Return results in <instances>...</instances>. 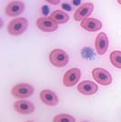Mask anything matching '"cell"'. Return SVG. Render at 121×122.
<instances>
[{
    "label": "cell",
    "instance_id": "obj_1",
    "mask_svg": "<svg viewBox=\"0 0 121 122\" xmlns=\"http://www.w3.org/2000/svg\"><path fill=\"white\" fill-rule=\"evenodd\" d=\"M27 28V20L23 17L15 18L7 25V31L10 35L18 36L23 34Z\"/></svg>",
    "mask_w": 121,
    "mask_h": 122
},
{
    "label": "cell",
    "instance_id": "obj_2",
    "mask_svg": "<svg viewBox=\"0 0 121 122\" xmlns=\"http://www.w3.org/2000/svg\"><path fill=\"white\" fill-rule=\"evenodd\" d=\"M49 61L55 66L62 67L67 65L68 55L66 51L62 50V49H54L49 54Z\"/></svg>",
    "mask_w": 121,
    "mask_h": 122
},
{
    "label": "cell",
    "instance_id": "obj_3",
    "mask_svg": "<svg viewBox=\"0 0 121 122\" xmlns=\"http://www.w3.org/2000/svg\"><path fill=\"white\" fill-rule=\"evenodd\" d=\"M92 76L97 83H99L102 86H107L112 82V76L109 74V72L101 67H96L93 69Z\"/></svg>",
    "mask_w": 121,
    "mask_h": 122
},
{
    "label": "cell",
    "instance_id": "obj_4",
    "mask_svg": "<svg viewBox=\"0 0 121 122\" xmlns=\"http://www.w3.org/2000/svg\"><path fill=\"white\" fill-rule=\"evenodd\" d=\"M33 92H34L33 86L28 84H24V83L15 85L11 90V93L14 97H19V98L30 97L33 94Z\"/></svg>",
    "mask_w": 121,
    "mask_h": 122
},
{
    "label": "cell",
    "instance_id": "obj_5",
    "mask_svg": "<svg viewBox=\"0 0 121 122\" xmlns=\"http://www.w3.org/2000/svg\"><path fill=\"white\" fill-rule=\"evenodd\" d=\"M81 71L79 68H71L65 73L63 77V83L66 86H73L79 81Z\"/></svg>",
    "mask_w": 121,
    "mask_h": 122
},
{
    "label": "cell",
    "instance_id": "obj_6",
    "mask_svg": "<svg viewBox=\"0 0 121 122\" xmlns=\"http://www.w3.org/2000/svg\"><path fill=\"white\" fill-rule=\"evenodd\" d=\"M36 25L39 29L44 32H53L56 30L58 27V24L48 16L39 17L36 21Z\"/></svg>",
    "mask_w": 121,
    "mask_h": 122
},
{
    "label": "cell",
    "instance_id": "obj_7",
    "mask_svg": "<svg viewBox=\"0 0 121 122\" xmlns=\"http://www.w3.org/2000/svg\"><path fill=\"white\" fill-rule=\"evenodd\" d=\"M94 8V5L92 3H85L81 5L80 7H78L76 11L75 12L74 17L76 21H82L84 19L87 18L91 15L92 11Z\"/></svg>",
    "mask_w": 121,
    "mask_h": 122
},
{
    "label": "cell",
    "instance_id": "obj_8",
    "mask_svg": "<svg viewBox=\"0 0 121 122\" xmlns=\"http://www.w3.org/2000/svg\"><path fill=\"white\" fill-rule=\"evenodd\" d=\"M14 109L19 114H31L35 110V106L28 100H18L14 104Z\"/></svg>",
    "mask_w": 121,
    "mask_h": 122
},
{
    "label": "cell",
    "instance_id": "obj_9",
    "mask_svg": "<svg viewBox=\"0 0 121 122\" xmlns=\"http://www.w3.org/2000/svg\"><path fill=\"white\" fill-rule=\"evenodd\" d=\"M95 46H96V50L97 54L99 55H104L106 53V51L108 48V38L107 36L104 32L99 33L96 38L95 41Z\"/></svg>",
    "mask_w": 121,
    "mask_h": 122
},
{
    "label": "cell",
    "instance_id": "obj_10",
    "mask_svg": "<svg viewBox=\"0 0 121 122\" xmlns=\"http://www.w3.org/2000/svg\"><path fill=\"white\" fill-rule=\"evenodd\" d=\"M97 89H98V86L96 83L89 81V80H85V81L80 82L77 86V90L80 92L81 94L86 95V96L95 94L97 91Z\"/></svg>",
    "mask_w": 121,
    "mask_h": 122
},
{
    "label": "cell",
    "instance_id": "obj_11",
    "mask_svg": "<svg viewBox=\"0 0 121 122\" xmlns=\"http://www.w3.org/2000/svg\"><path fill=\"white\" fill-rule=\"evenodd\" d=\"M25 5L22 1H13L10 2L5 7V14L10 16H15L24 12Z\"/></svg>",
    "mask_w": 121,
    "mask_h": 122
},
{
    "label": "cell",
    "instance_id": "obj_12",
    "mask_svg": "<svg viewBox=\"0 0 121 122\" xmlns=\"http://www.w3.org/2000/svg\"><path fill=\"white\" fill-rule=\"evenodd\" d=\"M40 99L43 103H45L47 106L54 107L58 103V97L55 95V92L50 89H45L40 93Z\"/></svg>",
    "mask_w": 121,
    "mask_h": 122
},
{
    "label": "cell",
    "instance_id": "obj_13",
    "mask_svg": "<svg viewBox=\"0 0 121 122\" xmlns=\"http://www.w3.org/2000/svg\"><path fill=\"white\" fill-rule=\"evenodd\" d=\"M81 26L87 31L90 32H96L98 31L102 27V23L96 18H86L81 21Z\"/></svg>",
    "mask_w": 121,
    "mask_h": 122
},
{
    "label": "cell",
    "instance_id": "obj_14",
    "mask_svg": "<svg viewBox=\"0 0 121 122\" xmlns=\"http://www.w3.org/2000/svg\"><path fill=\"white\" fill-rule=\"evenodd\" d=\"M51 18L53 20H55L57 24H64L68 21L69 19V15L66 14L65 12H63L62 10H55L51 13Z\"/></svg>",
    "mask_w": 121,
    "mask_h": 122
},
{
    "label": "cell",
    "instance_id": "obj_15",
    "mask_svg": "<svg viewBox=\"0 0 121 122\" xmlns=\"http://www.w3.org/2000/svg\"><path fill=\"white\" fill-rule=\"evenodd\" d=\"M112 65L117 68H121V51H113L110 54Z\"/></svg>",
    "mask_w": 121,
    "mask_h": 122
},
{
    "label": "cell",
    "instance_id": "obj_16",
    "mask_svg": "<svg viewBox=\"0 0 121 122\" xmlns=\"http://www.w3.org/2000/svg\"><path fill=\"white\" fill-rule=\"evenodd\" d=\"M53 122H76V119L68 114H59L54 117Z\"/></svg>",
    "mask_w": 121,
    "mask_h": 122
},
{
    "label": "cell",
    "instance_id": "obj_17",
    "mask_svg": "<svg viewBox=\"0 0 121 122\" xmlns=\"http://www.w3.org/2000/svg\"><path fill=\"white\" fill-rule=\"evenodd\" d=\"M45 1L52 4V5H58L59 2H60V0H45Z\"/></svg>",
    "mask_w": 121,
    "mask_h": 122
},
{
    "label": "cell",
    "instance_id": "obj_18",
    "mask_svg": "<svg viewBox=\"0 0 121 122\" xmlns=\"http://www.w3.org/2000/svg\"><path fill=\"white\" fill-rule=\"evenodd\" d=\"M117 2H118V3H119V4L121 5V0H117Z\"/></svg>",
    "mask_w": 121,
    "mask_h": 122
},
{
    "label": "cell",
    "instance_id": "obj_19",
    "mask_svg": "<svg viewBox=\"0 0 121 122\" xmlns=\"http://www.w3.org/2000/svg\"><path fill=\"white\" fill-rule=\"evenodd\" d=\"M27 122H33V121H27Z\"/></svg>",
    "mask_w": 121,
    "mask_h": 122
}]
</instances>
